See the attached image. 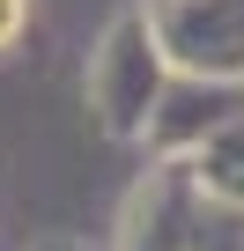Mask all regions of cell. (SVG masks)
<instances>
[{
  "label": "cell",
  "instance_id": "obj_1",
  "mask_svg": "<svg viewBox=\"0 0 244 251\" xmlns=\"http://www.w3.org/2000/svg\"><path fill=\"white\" fill-rule=\"evenodd\" d=\"M96 96L111 111V126L126 133V126H141L148 96H156V52H148V30L141 23H118L104 59H96Z\"/></svg>",
  "mask_w": 244,
  "mask_h": 251
},
{
  "label": "cell",
  "instance_id": "obj_2",
  "mask_svg": "<svg viewBox=\"0 0 244 251\" xmlns=\"http://www.w3.org/2000/svg\"><path fill=\"white\" fill-rule=\"evenodd\" d=\"M23 15H30V8H23V0H0V52H8V45L23 37Z\"/></svg>",
  "mask_w": 244,
  "mask_h": 251
}]
</instances>
